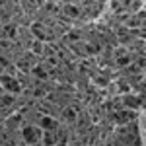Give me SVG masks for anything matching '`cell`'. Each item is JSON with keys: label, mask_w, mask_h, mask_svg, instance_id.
I'll use <instances>...</instances> for the list:
<instances>
[{"label": "cell", "mask_w": 146, "mask_h": 146, "mask_svg": "<svg viewBox=\"0 0 146 146\" xmlns=\"http://www.w3.org/2000/svg\"><path fill=\"white\" fill-rule=\"evenodd\" d=\"M23 136H25L29 142H35V140L39 138V133H37V129H33V127H27V129L23 131Z\"/></svg>", "instance_id": "obj_1"}]
</instances>
